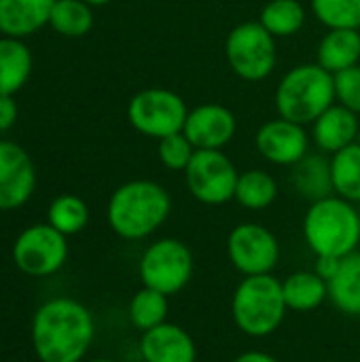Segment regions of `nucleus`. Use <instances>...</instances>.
<instances>
[{
	"instance_id": "aec40b11",
	"label": "nucleus",
	"mask_w": 360,
	"mask_h": 362,
	"mask_svg": "<svg viewBox=\"0 0 360 362\" xmlns=\"http://www.w3.org/2000/svg\"><path fill=\"white\" fill-rule=\"evenodd\" d=\"M316 64L337 74L360 64V30H327L316 47Z\"/></svg>"
},
{
	"instance_id": "6e6552de",
	"label": "nucleus",
	"mask_w": 360,
	"mask_h": 362,
	"mask_svg": "<svg viewBox=\"0 0 360 362\" xmlns=\"http://www.w3.org/2000/svg\"><path fill=\"white\" fill-rule=\"evenodd\" d=\"M189 106L185 98L166 87H146L132 95L127 104L129 125L153 140L178 134L185 127Z\"/></svg>"
},
{
	"instance_id": "cd10ccee",
	"label": "nucleus",
	"mask_w": 360,
	"mask_h": 362,
	"mask_svg": "<svg viewBox=\"0 0 360 362\" xmlns=\"http://www.w3.org/2000/svg\"><path fill=\"white\" fill-rule=\"evenodd\" d=\"M47 223L57 229L59 233L68 235H76L81 233L87 223H89V208L87 204L72 193H64L57 195L47 210Z\"/></svg>"
},
{
	"instance_id": "f8f14e48",
	"label": "nucleus",
	"mask_w": 360,
	"mask_h": 362,
	"mask_svg": "<svg viewBox=\"0 0 360 362\" xmlns=\"http://www.w3.org/2000/svg\"><path fill=\"white\" fill-rule=\"evenodd\" d=\"M310 140L306 125L276 117L265 121L255 134L257 153L272 165L293 168L310 153Z\"/></svg>"
},
{
	"instance_id": "9b49d317",
	"label": "nucleus",
	"mask_w": 360,
	"mask_h": 362,
	"mask_svg": "<svg viewBox=\"0 0 360 362\" xmlns=\"http://www.w3.org/2000/svg\"><path fill=\"white\" fill-rule=\"evenodd\" d=\"M68 259V238L49 223L23 229L13 244V261L30 278H47L64 267Z\"/></svg>"
},
{
	"instance_id": "f704fd0d",
	"label": "nucleus",
	"mask_w": 360,
	"mask_h": 362,
	"mask_svg": "<svg viewBox=\"0 0 360 362\" xmlns=\"http://www.w3.org/2000/svg\"><path fill=\"white\" fill-rule=\"evenodd\" d=\"M83 2H87L89 6H93V8H95V6H106V4H110L112 0H83Z\"/></svg>"
},
{
	"instance_id": "0eeeda50",
	"label": "nucleus",
	"mask_w": 360,
	"mask_h": 362,
	"mask_svg": "<svg viewBox=\"0 0 360 362\" xmlns=\"http://www.w3.org/2000/svg\"><path fill=\"white\" fill-rule=\"evenodd\" d=\"M193 269V252L178 238H159L151 242L138 261L142 286L155 288L168 297L180 293L191 282Z\"/></svg>"
},
{
	"instance_id": "f3484780",
	"label": "nucleus",
	"mask_w": 360,
	"mask_h": 362,
	"mask_svg": "<svg viewBox=\"0 0 360 362\" xmlns=\"http://www.w3.org/2000/svg\"><path fill=\"white\" fill-rule=\"evenodd\" d=\"M55 0H0V36L21 38L49 25Z\"/></svg>"
},
{
	"instance_id": "4c0bfd02",
	"label": "nucleus",
	"mask_w": 360,
	"mask_h": 362,
	"mask_svg": "<svg viewBox=\"0 0 360 362\" xmlns=\"http://www.w3.org/2000/svg\"><path fill=\"white\" fill-rule=\"evenodd\" d=\"M359 144H360V134H359Z\"/></svg>"
},
{
	"instance_id": "ddd939ff",
	"label": "nucleus",
	"mask_w": 360,
	"mask_h": 362,
	"mask_svg": "<svg viewBox=\"0 0 360 362\" xmlns=\"http://www.w3.org/2000/svg\"><path fill=\"white\" fill-rule=\"evenodd\" d=\"M36 189V168L28 151L0 138V210H17L30 202Z\"/></svg>"
},
{
	"instance_id": "e433bc0d",
	"label": "nucleus",
	"mask_w": 360,
	"mask_h": 362,
	"mask_svg": "<svg viewBox=\"0 0 360 362\" xmlns=\"http://www.w3.org/2000/svg\"><path fill=\"white\" fill-rule=\"evenodd\" d=\"M134 362H144V361H142V358H140V361H134Z\"/></svg>"
},
{
	"instance_id": "6ab92c4d",
	"label": "nucleus",
	"mask_w": 360,
	"mask_h": 362,
	"mask_svg": "<svg viewBox=\"0 0 360 362\" xmlns=\"http://www.w3.org/2000/svg\"><path fill=\"white\" fill-rule=\"evenodd\" d=\"M34 68V57L25 40L0 36V95H15L21 91Z\"/></svg>"
},
{
	"instance_id": "7ed1b4c3",
	"label": "nucleus",
	"mask_w": 360,
	"mask_h": 362,
	"mask_svg": "<svg viewBox=\"0 0 360 362\" xmlns=\"http://www.w3.org/2000/svg\"><path fill=\"white\" fill-rule=\"evenodd\" d=\"M303 240L314 257L344 259L359 250L360 212L356 204L337 195L312 202L303 216Z\"/></svg>"
},
{
	"instance_id": "a211bd4d",
	"label": "nucleus",
	"mask_w": 360,
	"mask_h": 362,
	"mask_svg": "<svg viewBox=\"0 0 360 362\" xmlns=\"http://www.w3.org/2000/svg\"><path fill=\"white\" fill-rule=\"evenodd\" d=\"M291 185L295 193L310 204L333 195L331 157L325 153H308L299 163L291 168Z\"/></svg>"
},
{
	"instance_id": "4be33fe9",
	"label": "nucleus",
	"mask_w": 360,
	"mask_h": 362,
	"mask_svg": "<svg viewBox=\"0 0 360 362\" xmlns=\"http://www.w3.org/2000/svg\"><path fill=\"white\" fill-rule=\"evenodd\" d=\"M329 301L344 316L360 318V250L342 259L337 274L327 282Z\"/></svg>"
},
{
	"instance_id": "c85d7f7f",
	"label": "nucleus",
	"mask_w": 360,
	"mask_h": 362,
	"mask_svg": "<svg viewBox=\"0 0 360 362\" xmlns=\"http://www.w3.org/2000/svg\"><path fill=\"white\" fill-rule=\"evenodd\" d=\"M310 11L327 30H360V0H310Z\"/></svg>"
},
{
	"instance_id": "1a4fd4ad",
	"label": "nucleus",
	"mask_w": 360,
	"mask_h": 362,
	"mask_svg": "<svg viewBox=\"0 0 360 362\" xmlns=\"http://www.w3.org/2000/svg\"><path fill=\"white\" fill-rule=\"evenodd\" d=\"M182 174L191 197L204 206H225L236 197L240 172L223 151H195Z\"/></svg>"
},
{
	"instance_id": "20e7f679",
	"label": "nucleus",
	"mask_w": 360,
	"mask_h": 362,
	"mask_svg": "<svg viewBox=\"0 0 360 362\" xmlns=\"http://www.w3.org/2000/svg\"><path fill=\"white\" fill-rule=\"evenodd\" d=\"M335 104V78L316 62L293 66L278 81L274 106L278 117L299 125H312Z\"/></svg>"
},
{
	"instance_id": "393cba45",
	"label": "nucleus",
	"mask_w": 360,
	"mask_h": 362,
	"mask_svg": "<svg viewBox=\"0 0 360 362\" xmlns=\"http://www.w3.org/2000/svg\"><path fill=\"white\" fill-rule=\"evenodd\" d=\"M168 314H170V297L149 286L136 291L127 305V318L132 327L140 333H146L168 322Z\"/></svg>"
},
{
	"instance_id": "412c9836",
	"label": "nucleus",
	"mask_w": 360,
	"mask_h": 362,
	"mask_svg": "<svg viewBox=\"0 0 360 362\" xmlns=\"http://www.w3.org/2000/svg\"><path fill=\"white\" fill-rule=\"evenodd\" d=\"M282 295L291 312L308 314L318 310L329 299V286L327 280L320 278L316 272L301 269L289 274L282 280Z\"/></svg>"
},
{
	"instance_id": "473e14b6",
	"label": "nucleus",
	"mask_w": 360,
	"mask_h": 362,
	"mask_svg": "<svg viewBox=\"0 0 360 362\" xmlns=\"http://www.w3.org/2000/svg\"><path fill=\"white\" fill-rule=\"evenodd\" d=\"M339 263H342V259H337V257H316V267H314V272H316L320 278H325V280L329 282V280L337 274Z\"/></svg>"
},
{
	"instance_id": "2f4dec72",
	"label": "nucleus",
	"mask_w": 360,
	"mask_h": 362,
	"mask_svg": "<svg viewBox=\"0 0 360 362\" xmlns=\"http://www.w3.org/2000/svg\"><path fill=\"white\" fill-rule=\"evenodd\" d=\"M19 119L15 95H0V132H8Z\"/></svg>"
},
{
	"instance_id": "5701e85b",
	"label": "nucleus",
	"mask_w": 360,
	"mask_h": 362,
	"mask_svg": "<svg viewBox=\"0 0 360 362\" xmlns=\"http://www.w3.org/2000/svg\"><path fill=\"white\" fill-rule=\"evenodd\" d=\"M276 197H278V180L274 178V174L257 168L240 172L233 202H238L244 210L250 212L267 210L276 202Z\"/></svg>"
},
{
	"instance_id": "c756f323",
	"label": "nucleus",
	"mask_w": 360,
	"mask_h": 362,
	"mask_svg": "<svg viewBox=\"0 0 360 362\" xmlns=\"http://www.w3.org/2000/svg\"><path fill=\"white\" fill-rule=\"evenodd\" d=\"M195 151L197 148L189 142V138L182 132L157 140V157H159V163L166 170H170V172H185L187 165L191 163Z\"/></svg>"
},
{
	"instance_id": "dca6fc26",
	"label": "nucleus",
	"mask_w": 360,
	"mask_h": 362,
	"mask_svg": "<svg viewBox=\"0 0 360 362\" xmlns=\"http://www.w3.org/2000/svg\"><path fill=\"white\" fill-rule=\"evenodd\" d=\"M360 134V121L359 115L348 110L342 104H333L331 108H327L314 123H312V142L316 144V148L325 155H335L344 148H348L350 144L359 142Z\"/></svg>"
},
{
	"instance_id": "7c9ffc66",
	"label": "nucleus",
	"mask_w": 360,
	"mask_h": 362,
	"mask_svg": "<svg viewBox=\"0 0 360 362\" xmlns=\"http://www.w3.org/2000/svg\"><path fill=\"white\" fill-rule=\"evenodd\" d=\"M335 78V102L360 117V64L333 74Z\"/></svg>"
},
{
	"instance_id": "423d86ee",
	"label": "nucleus",
	"mask_w": 360,
	"mask_h": 362,
	"mask_svg": "<svg viewBox=\"0 0 360 362\" xmlns=\"http://www.w3.org/2000/svg\"><path fill=\"white\" fill-rule=\"evenodd\" d=\"M278 38H274L259 19L242 21L225 38V59L231 72L246 83L265 81L278 64Z\"/></svg>"
},
{
	"instance_id": "4468645a",
	"label": "nucleus",
	"mask_w": 360,
	"mask_h": 362,
	"mask_svg": "<svg viewBox=\"0 0 360 362\" xmlns=\"http://www.w3.org/2000/svg\"><path fill=\"white\" fill-rule=\"evenodd\" d=\"M182 134L197 151H223L238 134V119L231 108L206 102L189 110Z\"/></svg>"
},
{
	"instance_id": "a878e982",
	"label": "nucleus",
	"mask_w": 360,
	"mask_h": 362,
	"mask_svg": "<svg viewBox=\"0 0 360 362\" xmlns=\"http://www.w3.org/2000/svg\"><path fill=\"white\" fill-rule=\"evenodd\" d=\"M331 180L333 195L360 204V144L354 142L348 148L331 155Z\"/></svg>"
},
{
	"instance_id": "f03ea898",
	"label": "nucleus",
	"mask_w": 360,
	"mask_h": 362,
	"mask_svg": "<svg viewBox=\"0 0 360 362\" xmlns=\"http://www.w3.org/2000/svg\"><path fill=\"white\" fill-rule=\"evenodd\" d=\"M172 214V195L149 178H136L119 185L106 206V221L115 235L127 242H140L157 233Z\"/></svg>"
},
{
	"instance_id": "bb28decb",
	"label": "nucleus",
	"mask_w": 360,
	"mask_h": 362,
	"mask_svg": "<svg viewBox=\"0 0 360 362\" xmlns=\"http://www.w3.org/2000/svg\"><path fill=\"white\" fill-rule=\"evenodd\" d=\"M93 6L83 0H55L49 17L51 30L66 38L87 36L93 28Z\"/></svg>"
},
{
	"instance_id": "2eb2a0df",
	"label": "nucleus",
	"mask_w": 360,
	"mask_h": 362,
	"mask_svg": "<svg viewBox=\"0 0 360 362\" xmlns=\"http://www.w3.org/2000/svg\"><path fill=\"white\" fill-rule=\"evenodd\" d=\"M138 350L144 362H197L195 339L174 322H163L142 333Z\"/></svg>"
},
{
	"instance_id": "72a5a7b5",
	"label": "nucleus",
	"mask_w": 360,
	"mask_h": 362,
	"mask_svg": "<svg viewBox=\"0 0 360 362\" xmlns=\"http://www.w3.org/2000/svg\"><path fill=\"white\" fill-rule=\"evenodd\" d=\"M233 362H280L274 354L269 352H263V350H248V352H242L240 356H236Z\"/></svg>"
},
{
	"instance_id": "39448f33",
	"label": "nucleus",
	"mask_w": 360,
	"mask_h": 362,
	"mask_svg": "<svg viewBox=\"0 0 360 362\" xmlns=\"http://www.w3.org/2000/svg\"><path fill=\"white\" fill-rule=\"evenodd\" d=\"M289 308L282 280L274 274L242 278L231 295V318L238 331L252 339L274 335L284 322Z\"/></svg>"
},
{
	"instance_id": "c9c22d12",
	"label": "nucleus",
	"mask_w": 360,
	"mask_h": 362,
	"mask_svg": "<svg viewBox=\"0 0 360 362\" xmlns=\"http://www.w3.org/2000/svg\"><path fill=\"white\" fill-rule=\"evenodd\" d=\"M91 362H117V361H112V358H95V361H91Z\"/></svg>"
},
{
	"instance_id": "b1692460",
	"label": "nucleus",
	"mask_w": 360,
	"mask_h": 362,
	"mask_svg": "<svg viewBox=\"0 0 360 362\" xmlns=\"http://www.w3.org/2000/svg\"><path fill=\"white\" fill-rule=\"evenodd\" d=\"M308 11L301 0H269L259 15V23L274 38H289L303 30Z\"/></svg>"
},
{
	"instance_id": "f257e3e1",
	"label": "nucleus",
	"mask_w": 360,
	"mask_h": 362,
	"mask_svg": "<svg viewBox=\"0 0 360 362\" xmlns=\"http://www.w3.org/2000/svg\"><path fill=\"white\" fill-rule=\"evenodd\" d=\"M93 337L91 312L72 297L45 301L32 318V348L40 362H81Z\"/></svg>"
},
{
	"instance_id": "9d476101",
	"label": "nucleus",
	"mask_w": 360,
	"mask_h": 362,
	"mask_svg": "<svg viewBox=\"0 0 360 362\" xmlns=\"http://www.w3.org/2000/svg\"><path fill=\"white\" fill-rule=\"evenodd\" d=\"M227 257L242 278L274 274L280 263V242L261 223H240L227 235Z\"/></svg>"
}]
</instances>
